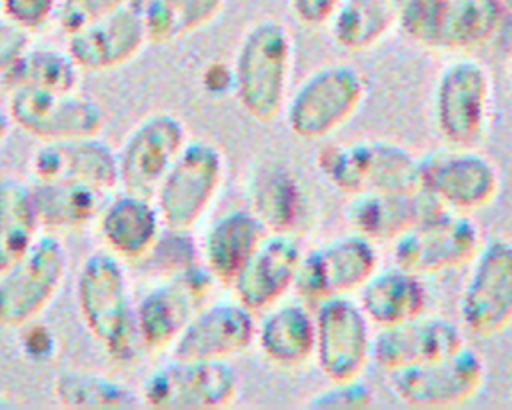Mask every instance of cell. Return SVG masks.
Returning a JSON list of instances; mask_svg holds the SVG:
<instances>
[{"label": "cell", "mask_w": 512, "mask_h": 410, "mask_svg": "<svg viewBox=\"0 0 512 410\" xmlns=\"http://www.w3.org/2000/svg\"><path fill=\"white\" fill-rule=\"evenodd\" d=\"M230 66L232 94L250 118L270 124L282 116L294 68V40L284 22L272 16L252 22Z\"/></svg>", "instance_id": "obj_1"}, {"label": "cell", "mask_w": 512, "mask_h": 410, "mask_svg": "<svg viewBox=\"0 0 512 410\" xmlns=\"http://www.w3.org/2000/svg\"><path fill=\"white\" fill-rule=\"evenodd\" d=\"M126 266L104 248L90 252L76 276L78 316L88 334L118 364H134L144 352L134 318Z\"/></svg>", "instance_id": "obj_2"}, {"label": "cell", "mask_w": 512, "mask_h": 410, "mask_svg": "<svg viewBox=\"0 0 512 410\" xmlns=\"http://www.w3.org/2000/svg\"><path fill=\"white\" fill-rule=\"evenodd\" d=\"M368 96V78L354 62H328L290 90L282 116L288 130L306 142L332 136L348 124Z\"/></svg>", "instance_id": "obj_3"}, {"label": "cell", "mask_w": 512, "mask_h": 410, "mask_svg": "<svg viewBox=\"0 0 512 410\" xmlns=\"http://www.w3.org/2000/svg\"><path fill=\"white\" fill-rule=\"evenodd\" d=\"M316 164L324 180L348 196L420 190V156L392 140L364 138L324 144Z\"/></svg>", "instance_id": "obj_4"}, {"label": "cell", "mask_w": 512, "mask_h": 410, "mask_svg": "<svg viewBox=\"0 0 512 410\" xmlns=\"http://www.w3.org/2000/svg\"><path fill=\"white\" fill-rule=\"evenodd\" d=\"M494 112V80L484 62L462 54L448 60L432 88V122L444 144L476 148Z\"/></svg>", "instance_id": "obj_5"}, {"label": "cell", "mask_w": 512, "mask_h": 410, "mask_svg": "<svg viewBox=\"0 0 512 410\" xmlns=\"http://www.w3.org/2000/svg\"><path fill=\"white\" fill-rule=\"evenodd\" d=\"M226 178V156L206 138H188L152 198L166 228L192 230L210 212Z\"/></svg>", "instance_id": "obj_6"}, {"label": "cell", "mask_w": 512, "mask_h": 410, "mask_svg": "<svg viewBox=\"0 0 512 410\" xmlns=\"http://www.w3.org/2000/svg\"><path fill=\"white\" fill-rule=\"evenodd\" d=\"M420 190L440 208L472 214L490 206L502 190L498 164L478 146H450L420 156Z\"/></svg>", "instance_id": "obj_7"}, {"label": "cell", "mask_w": 512, "mask_h": 410, "mask_svg": "<svg viewBox=\"0 0 512 410\" xmlns=\"http://www.w3.org/2000/svg\"><path fill=\"white\" fill-rule=\"evenodd\" d=\"M240 378L228 360L178 358L156 366L138 388L140 404L162 410H212L230 406Z\"/></svg>", "instance_id": "obj_8"}, {"label": "cell", "mask_w": 512, "mask_h": 410, "mask_svg": "<svg viewBox=\"0 0 512 410\" xmlns=\"http://www.w3.org/2000/svg\"><path fill=\"white\" fill-rule=\"evenodd\" d=\"M68 274L62 240L44 232L30 250L0 270V328H20L38 320L58 296Z\"/></svg>", "instance_id": "obj_9"}, {"label": "cell", "mask_w": 512, "mask_h": 410, "mask_svg": "<svg viewBox=\"0 0 512 410\" xmlns=\"http://www.w3.org/2000/svg\"><path fill=\"white\" fill-rule=\"evenodd\" d=\"M458 322L480 338L512 326V240L484 238L472 260L458 298Z\"/></svg>", "instance_id": "obj_10"}, {"label": "cell", "mask_w": 512, "mask_h": 410, "mask_svg": "<svg viewBox=\"0 0 512 410\" xmlns=\"http://www.w3.org/2000/svg\"><path fill=\"white\" fill-rule=\"evenodd\" d=\"M506 14L498 0H404L400 28L430 50H468L486 44Z\"/></svg>", "instance_id": "obj_11"}, {"label": "cell", "mask_w": 512, "mask_h": 410, "mask_svg": "<svg viewBox=\"0 0 512 410\" xmlns=\"http://www.w3.org/2000/svg\"><path fill=\"white\" fill-rule=\"evenodd\" d=\"M482 240L472 214L438 208L392 240V262L426 278L468 266Z\"/></svg>", "instance_id": "obj_12"}, {"label": "cell", "mask_w": 512, "mask_h": 410, "mask_svg": "<svg viewBox=\"0 0 512 410\" xmlns=\"http://www.w3.org/2000/svg\"><path fill=\"white\" fill-rule=\"evenodd\" d=\"M378 266L376 242L348 230L302 252L294 294L310 306L332 296H354Z\"/></svg>", "instance_id": "obj_13"}, {"label": "cell", "mask_w": 512, "mask_h": 410, "mask_svg": "<svg viewBox=\"0 0 512 410\" xmlns=\"http://www.w3.org/2000/svg\"><path fill=\"white\" fill-rule=\"evenodd\" d=\"M314 358L328 382L364 376L372 362L374 324L356 296H332L314 304Z\"/></svg>", "instance_id": "obj_14"}, {"label": "cell", "mask_w": 512, "mask_h": 410, "mask_svg": "<svg viewBox=\"0 0 512 410\" xmlns=\"http://www.w3.org/2000/svg\"><path fill=\"white\" fill-rule=\"evenodd\" d=\"M486 380V364L468 344L458 350L388 372L394 396L412 408H454L478 396Z\"/></svg>", "instance_id": "obj_15"}, {"label": "cell", "mask_w": 512, "mask_h": 410, "mask_svg": "<svg viewBox=\"0 0 512 410\" xmlns=\"http://www.w3.org/2000/svg\"><path fill=\"white\" fill-rule=\"evenodd\" d=\"M216 280L202 264L158 278L136 302V332L144 352L170 350L192 314L208 302Z\"/></svg>", "instance_id": "obj_16"}, {"label": "cell", "mask_w": 512, "mask_h": 410, "mask_svg": "<svg viewBox=\"0 0 512 410\" xmlns=\"http://www.w3.org/2000/svg\"><path fill=\"white\" fill-rule=\"evenodd\" d=\"M12 126L40 142L100 136L106 112L98 100L76 90H12L6 104Z\"/></svg>", "instance_id": "obj_17"}, {"label": "cell", "mask_w": 512, "mask_h": 410, "mask_svg": "<svg viewBox=\"0 0 512 410\" xmlns=\"http://www.w3.org/2000/svg\"><path fill=\"white\" fill-rule=\"evenodd\" d=\"M188 138L184 120L172 112L140 118L116 150L118 188L152 196Z\"/></svg>", "instance_id": "obj_18"}, {"label": "cell", "mask_w": 512, "mask_h": 410, "mask_svg": "<svg viewBox=\"0 0 512 410\" xmlns=\"http://www.w3.org/2000/svg\"><path fill=\"white\" fill-rule=\"evenodd\" d=\"M246 206L268 232L300 236L314 220V194L302 174L278 160L262 158L246 176Z\"/></svg>", "instance_id": "obj_19"}, {"label": "cell", "mask_w": 512, "mask_h": 410, "mask_svg": "<svg viewBox=\"0 0 512 410\" xmlns=\"http://www.w3.org/2000/svg\"><path fill=\"white\" fill-rule=\"evenodd\" d=\"M256 314L232 300H208L182 328L170 354L178 358L230 360L254 344Z\"/></svg>", "instance_id": "obj_20"}, {"label": "cell", "mask_w": 512, "mask_h": 410, "mask_svg": "<svg viewBox=\"0 0 512 410\" xmlns=\"http://www.w3.org/2000/svg\"><path fill=\"white\" fill-rule=\"evenodd\" d=\"M150 44L142 0H130L112 14L66 34V50L84 72H108L134 60Z\"/></svg>", "instance_id": "obj_21"}, {"label": "cell", "mask_w": 512, "mask_h": 410, "mask_svg": "<svg viewBox=\"0 0 512 410\" xmlns=\"http://www.w3.org/2000/svg\"><path fill=\"white\" fill-rule=\"evenodd\" d=\"M466 344L460 322L422 312L398 324L374 330L372 362L386 374L446 356Z\"/></svg>", "instance_id": "obj_22"}, {"label": "cell", "mask_w": 512, "mask_h": 410, "mask_svg": "<svg viewBox=\"0 0 512 410\" xmlns=\"http://www.w3.org/2000/svg\"><path fill=\"white\" fill-rule=\"evenodd\" d=\"M302 252L298 236L268 232L232 280L234 298L254 314L284 300L294 292Z\"/></svg>", "instance_id": "obj_23"}, {"label": "cell", "mask_w": 512, "mask_h": 410, "mask_svg": "<svg viewBox=\"0 0 512 410\" xmlns=\"http://www.w3.org/2000/svg\"><path fill=\"white\" fill-rule=\"evenodd\" d=\"M32 180H62L110 192L118 186L116 150L100 136L40 142L30 156Z\"/></svg>", "instance_id": "obj_24"}, {"label": "cell", "mask_w": 512, "mask_h": 410, "mask_svg": "<svg viewBox=\"0 0 512 410\" xmlns=\"http://www.w3.org/2000/svg\"><path fill=\"white\" fill-rule=\"evenodd\" d=\"M94 224L102 248L122 262H142L166 228L152 196L124 188L102 202Z\"/></svg>", "instance_id": "obj_25"}, {"label": "cell", "mask_w": 512, "mask_h": 410, "mask_svg": "<svg viewBox=\"0 0 512 410\" xmlns=\"http://www.w3.org/2000/svg\"><path fill=\"white\" fill-rule=\"evenodd\" d=\"M266 234V226L248 206L226 210L212 218L196 238L200 264L216 284L230 286Z\"/></svg>", "instance_id": "obj_26"}, {"label": "cell", "mask_w": 512, "mask_h": 410, "mask_svg": "<svg viewBox=\"0 0 512 410\" xmlns=\"http://www.w3.org/2000/svg\"><path fill=\"white\" fill-rule=\"evenodd\" d=\"M254 344L274 366L294 370L314 358V310L304 300H280L256 316Z\"/></svg>", "instance_id": "obj_27"}, {"label": "cell", "mask_w": 512, "mask_h": 410, "mask_svg": "<svg viewBox=\"0 0 512 410\" xmlns=\"http://www.w3.org/2000/svg\"><path fill=\"white\" fill-rule=\"evenodd\" d=\"M440 206L422 190L410 192H360L352 194L344 220L348 230H354L372 242H392L412 224Z\"/></svg>", "instance_id": "obj_28"}, {"label": "cell", "mask_w": 512, "mask_h": 410, "mask_svg": "<svg viewBox=\"0 0 512 410\" xmlns=\"http://www.w3.org/2000/svg\"><path fill=\"white\" fill-rule=\"evenodd\" d=\"M374 328L390 326L426 312L428 288L424 276L392 262L378 266L354 294Z\"/></svg>", "instance_id": "obj_29"}, {"label": "cell", "mask_w": 512, "mask_h": 410, "mask_svg": "<svg viewBox=\"0 0 512 410\" xmlns=\"http://www.w3.org/2000/svg\"><path fill=\"white\" fill-rule=\"evenodd\" d=\"M404 0H344L328 22L344 52H366L384 42L402 22Z\"/></svg>", "instance_id": "obj_30"}, {"label": "cell", "mask_w": 512, "mask_h": 410, "mask_svg": "<svg viewBox=\"0 0 512 410\" xmlns=\"http://www.w3.org/2000/svg\"><path fill=\"white\" fill-rule=\"evenodd\" d=\"M30 188L40 228L52 234L94 224L104 202V192L78 182L32 180Z\"/></svg>", "instance_id": "obj_31"}, {"label": "cell", "mask_w": 512, "mask_h": 410, "mask_svg": "<svg viewBox=\"0 0 512 410\" xmlns=\"http://www.w3.org/2000/svg\"><path fill=\"white\" fill-rule=\"evenodd\" d=\"M30 182L0 176V270L22 258L40 236Z\"/></svg>", "instance_id": "obj_32"}, {"label": "cell", "mask_w": 512, "mask_h": 410, "mask_svg": "<svg viewBox=\"0 0 512 410\" xmlns=\"http://www.w3.org/2000/svg\"><path fill=\"white\" fill-rule=\"evenodd\" d=\"M54 398L64 408L122 410L140 406L138 390L106 372L66 368L54 376Z\"/></svg>", "instance_id": "obj_33"}, {"label": "cell", "mask_w": 512, "mask_h": 410, "mask_svg": "<svg viewBox=\"0 0 512 410\" xmlns=\"http://www.w3.org/2000/svg\"><path fill=\"white\" fill-rule=\"evenodd\" d=\"M80 66L70 52L56 46H28L0 80L12 90H76Z\"/></svg>", "instance_id": "obj_34"}, {"label": "cell", "mask_w": 512, "mask_h": 410, "mask_svg": "<svg viewBox=\"0 0 512 410\" xmlns=\"http://www.w3.org/2000/svg\"><path fill=\"white\" fill-rule=\"evenodd\" d=\"M228 0H142L150 44H174L222 16Z\"/></svg>", "instance_id": "obj_35"}, {"label": "cell", "mask_w": 512, "mask_h": 410, "mask_svg": "<svg viewBox=\"0 0 512 410\" xmlns=\"http://www.w3.org/2000/svg\"><path fill=\"white\" fill-rule=\"evenodd\" d=\"M142 262L152 264L158 278L178 274L190 266L200 264L198 240L190 236V230L164 228Z\"/></svg>", "instance_id": "obj_36"}, {"label": "cell", "mask_w": 512, "mask_h": 410, "mask_svg": "<svg viewBox=\"0 0 512 410\" xmlns=\"http://www.w3.org/2000/svg\"><path fill=\"white\" fill-rule=\"evenodd\" d=\"M374 404V392L370 384L358 376L350 380H340V382H330L328 388L318 390L314 396H310L308 406L310 408H346V410H356V408H370Z\"/></svg>", "instance_id": "obj_37"}, {"label": "cell", "mask_w": 512, "mask_h": 410, "mask_svg": "<svg viewBox=\"0 0 512 410\" xmlns=\"http://www.w3.org/2000/svg\"><path fill=\"white\" fill-rule=\"evenodd\" d=\"M60 0H0V16L30 36L56 22Z\"/></svg>", "instance_id": "obj_38"}, {"label": "cell", "mask_w": 512, "mask_h": 410, "mask_svg": "<svg viewBox=\"0 0 512 410\" xmlns=\"http://www.w3.org/2000/svg\"><path fill=\"white\" fill-rule=\"evenodd\" d=\"M128 2L130 0H60L56 22L64 34H70L112 14Z\"/></svg>", "instance_id": "obj_39"}, {"label": "cell", "mask_w": 512, "mask_h": 410, "mask_svg": "<svg viewBox=\"0 0 512 410\" xmlns=\"http://www.w3.org/2000/svg\"><path fill=\"white\" fill-rule=\"evenodd\" d=\"M18 346L26 360L46 364L58 354V336L48 324L32 320L18 328Z\"/></svg>", "instance_id": "obj_40"}, {"label": "cell", "mask_w": 512, "mask_h": 410, "mask_svg": "<svg viewBox=\"0 0 512 410\" xmlns=\"http://www.w3.org/2000/svg\"><path fill=\"white\" fill-rule=\"evenodd\" d=\"M342 2L344 0H288L292 16L310 28L328 26Z\"/></svg>", "instance_id": "obj_41"}, {"label": "cell", "mask_w": 512, "mask_h": 410, "mask_svg": "<svg viewBox=\"0 0 512 410\" xmlns=\"http://www.w3.org/2000/svg\"><path fill=\"white\" fill-rule=\"evenodd\" d=\"M30 34L0 16V80L12 68L16 58L32 44Z\"/></svg>", "instance_id": "obj_42"}, {"label": "cell", "mask_w": 512, "mask_h": 410, "mask_svg": "<svg viewBox=\"0 0 512 410\" xmlns=\"http://www.w3.org/2000/svg\"><path fill=\"white\" fill-rule=\"evenodd\" d=\"M200 86L206 94L218 98L224 94H232V66L230 62L212 60L204 66L200 74Z\"/></svg>", "instance_id": "obj_43"}, {"label": "cell", "mask_w": 512, "mask_h": 410, "mask_svg": "<svg viewBox=\"0 0 512 410\" xmlns=\"http://www.w3.org/2000/svg\"><path fill=\"white\" fill-rule=\"evenodd\" d=\"M10 130H12V120L8 116V110L0 108V144H4V140L10 134Z\"/></svg>", "instance_id": "obj_44"}, {"label": "cell", "mask_w": 512, "mask_h": 410, "mask_svg": "<svg viewBox=\"0 0 512 410\" xmlns=\"http://www.w3.org/2000/svg\"><path fill=\"white\" fill-rule=\"evenodd\" d=\"M498 4L502 8V12L512 18V0H498Z\"/></svg>", "instance_id": "obj_45"}, {"label": "cell", "mask_w": 512, "mask_h": 410, "mask_svg": "<svg viewBox=\"0 0 512 410\" xmlns=\"http://www.w3.org/2000/svg\"><path fill=\"white\" fill-rule=\"evenodd\" d=\"M510 80H512V64H510Z\"/></svg>", "instance_id": "obj_46"}]
</instances>
